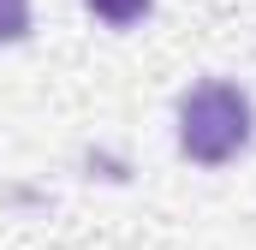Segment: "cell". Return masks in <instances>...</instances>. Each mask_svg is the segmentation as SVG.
I'll return each mask as SVG.
<instances>
[{
    "instance_id": "obj_3",
    "label": "cell",
    "mask_w": 256,
    "mask_h": 250,
    "mask_svg": "<svg viewBox=\"0 0 256 250\" xmlns=\"http://www.w3.org/2000/svg\"><path fill=\"white\" fill-rule=\"evenodd\" d=\"M30 36V0H0V42H24Z\"/></svg>"
},
{
    "instance_id": "obj_1",
    "label": "cell",
    "mask_w": 256,
    "mask_h": 250,
    "mask_svg": "<svg viewBox=\"0 0 256 250\" xmlns=\"http://www.w3.org/2000/svg\"><path fill=\"white\" fill-rule=\"evenodd\" d=\"M250 143V96L226 78H208L185 90L179 102V149L191 155L196 167H220Z\"/></svg>"
},
{
    "instance_id": "obj_2",
    "label": "cell",
    "mask_w": 256,
    "mask_h": 250,
    "mask_svg": "<svg viewBox=\"0 0 256 250\" xmlns=\"http://www.w3.org/2000/svg\"><path fill=\"white\" fill-rule=\"evenodd\" d=\"M84 6H90V12H96L102 24H114V30H126V24H137V18H143V12H149L155 0H84Z\"/></svg>"
}]
</instances>
